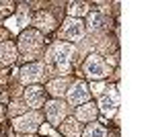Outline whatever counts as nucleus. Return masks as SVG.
Instances as JSON below:
<instances>
[{"instance_id": "1", "label": "nucleus", "mask_w": 154, "mask_h": 137, "mask_svg": "<svg viewBox=\"0 0 154 137\" xmlns=\"http://www.w3.org/2000/svg\"><path fill=\"white\" fill-rule=\"evenodd\" d=\"M72 51H74V47L70 43H58V45L51 47V51H49V61H56L60 66V70H68V64H70V55Z\"/></svg>"}, {"instance_id": "2", "label": "nucleus", "mask_w": 154, "mask_h": 137, "mask_svg": "<svg viewBox=\"0 0 154 137\" xmlns=\"http://www.w3.org/2000/svg\"><path fill=\"white\" fill-rule=\"evenodd\" d=\"M84 72H86L88 78L99 80V78L107 76V66L103 64V59L99 55H88V59L84 61Z\"/></svg>"}, {"instance_id": "3", "label": "nucleus", "mask_w": 154, "mask_h": 137, "mask_svg": "<svg viewBox=\"0 0 154 137\" xmlns=\"http://www.w3.org/2000/svg\"><path fill=\"white\" fill-rule=\"evenodd\" d=\"M19 45H21V49H23V53L33 55V53L39 51V47H41V35L37 33V31H27V33H23Z\"/></svg>"}, {"instance_id": "4", "label": "nucleus", "mask_w": 154, "mask_h": 137, "mask_svg": "<svg viewBox=\"0 0 154 137\" xmlns=\"http://www.w3.org/2000/svg\"><path fill=\"white\" fill-rule=\"evenodd\" d=\"M45 113H48V119L51 125H60L64 121V117H66V104L62 100H51L45 106Z\"/></svg>"}, {"instance_id": "5", "label": "nucleus", "mask_w": 154, "mask_h": 137, "mask_svg": "<svg viewBox=\"0 0 154 137\" xmlns=\"http://www.w3.org/2000/svg\"><path fill=\"white\" fill-rule=\"evenodd\" d=\"M39 121H41V117L37 113H29V115H23V117H19V119H14V129L17 131H35L37 125H39Z\"/></svg>"}, {"instance_id": "6", "label": "nucleus", "mask_w": 154, "mask_h": 137, "mask_svg": "<svg viewBox=\"0 0 154 137\" xmlns=\"http://www.w3.org/2000/svg\"><path fill=\"white\" fill-rule=\"evenodd\" d=\"M84 35V25L78 21V19H68L66 25H64V37L70 39V41H78L82 39Z\"/></svg>"}, {"instance_id": "7", "label": "nucleus", "mask_w": 154, "mask_h": 137, "mask_svg": "<svg viewBox=\"0 0 154 137\" xmlns=\"http://www.w3.org/2000/svg\"><path fill=\"white\" fill-rule=\"evenodd\" d=\"M43 72L45 68L41 66V64H29V66H25L23 72H21V78H23L25 84H31V82H37L43 78Z\"/></svg>"}, {"instance_id": "8", "label": "nucleus", "mask_w": 154, "mask_h": 137, "mask_svg": "<svg viewBox=\"0 0 154 137\" xmlns=\"http://www.w3.org/2000/svg\"><path fill=\"white\" fill-rule=\"evenodd\" d=\"M66 92H68V100L72 104H82L88 98V88H86L84 82H76L70 90H66Z\"/></svg>"}, {"instance_id": "9", "label": "nucleus", "mask_w": 154, "mask_h": 137, "mask_svg": "<svg viewBox=\"0 0 154 137\" xmlns=\"http://www.w3.org/2000/svg\"><path fill=\"white\" fill-rule=\"evenodd\" d=\"M109 90H111V94H103V96H101V109H103L107 115H113L115 109H117L119 94H117V88H115V86L109 88Z\"/></svg>"}, {"instance_id": "10", "label": "nucleus", "mask_w": 154, "mask_h": 137, "mask_svg": "<svg viewBox=\"0 0 154 137\" xmlns=\"http://www.w3.org/2000/svg\"><path fill=\"white\" fill-rule=\"evenodd\" d=\"M25 98H27V104L29 106H41L43 104V88H39V86H29L27 90H25Z\"/></svg>"}, {"instance_id": "11", "label": "nucleus", "mask_w": 154, "mask_h": 137, "mask_svg": "<svg viewBox=\"0 0 154 137\" xmlns=\"http://www.w3.org/2000/svg\"><path fill=\"white\" fill-rule=\"evenodd\" d=\"M76 117H78V121H93L97 117V106L95 104H82V106H78Z\"/></svg>"}, {"instance_id": "12", "label": "nucleus", "mask_w": 154, "mask_h": 137, "mask_svg": "<svg viewBox=\"0 0 154 137\" xmlns=\"http://www.w3.org/2000/svg\"><path fill=\"white\" fill-rule=\"evenodd\" d=\"M14 57H17V49L12 43H0V61L11 64L14 61Z\"/></svg>"}, {"instance_id": "13", "label": "nucleus", "mask_w": 154, "mask_h": 137, "mask_svg": "<svg viewBox=\"0 0 154 137\" xmlns=\"http://www.w3.org/2000/svg\"><path fill=\"white\" fill-rule=\"evenodd\" d=\"M35 25L39 29H43V31H49V29H54V16L49 14V12H39L35 16Z\"/></svg>"}, {"instance_id": "14", "label": "nucleus", "mask_w": 154, "mask_h": 137, "mask_svg": "<svg viewBox=\"0 0 154 137\" xmlns=\"http://www.w3.org/2000/svg\"><path fill=\"white\" fill-rule=\"evenodd\" d=\"M62 131H64L66 135H70V137H78L80 135V125L76 123V119H70V121L62 123Z\"/></svg>"}, {"instance_id": "15", "label": "nucleus", "mask_w": 154, "mask_h": 137, "mask_svg": "<svg viewBox=\"0 0 154 137\" xmlns=\"http://www.w3.org/2000/svg\"><path fill=\"white\" fill-rule=\"evenodd\" d=\"M66 88H68V82L64 80H54V82H49V86H48V90L54 94V96H62L64 92H66Z\"/></svg>"}, {"instance_id": "16", "label": "nucleus", "mask_w": 154, "mask_h": 137, "mask_svg": "<svg viewBox=\"0 0 154 137\" xmlns=\"http://www.w3.org/2000/svg\"><path fill=\"white\" fill-rule=\"evenodd\" d=\"M103 23H105V19H103V14H101L99 10H95L93 14H88V29H91V31L101 29V27H103Z\"/></svg>"}, {"instance_id": "17", "label": "nucleus", "mask_w": 154, "mask_h": 137, "mask_svg": "<svg viewBox=\"0 0 154 137\" xmlns=\"http://www.w3.org/2000/svg\"><path fill=\"white\" fill-rule=\"evenodd\" d=\"M68 12H70V19H76V16H80V14H86V12H88V6H86L84 2H72Z\"/></svg>"}, {"instance_id": "18", "label": "nucleus", "mask_w": 154, "mask_h": 137, "mask_svg": "<svg viewBox=\"0 0 154 137\" xmlns=\"http://www.w3.org/2000/svg\"><path fill=\"white\" fill-rule=\"evenodd\" d=\"M84 137H105V127L91 125L86 131H84Z\"/></svg>"}, {"instance_id": "19", "label": "nucleus", "mask_w": 154, "mask_h": 137, "mask_svg": "<svg viewBox=\"0 0 154 137\" xmlns=\"http://www.w3.org/2000/svg\"><path fill=\"white\" fill-rule=\"evenodd\" d=\"M17 27H25V25L29 23V12H27V8H21L19 10V16H17Z\"/></svg>"}, {"instance_id": "20", "label": "nucleus", "mask_w": 154, "mask_h": 137, "mask_svg": "<svg viewBox=\"0 0 154 137\" xmlns=\"http://www.w3.org/2000/svg\"><path fill=\"white\" fill-rule=\"evenodd\" d=\"M6 27H8L11 31H19V27H17V21H14V19H8V21H6Z\"/></svg>"}, {"instance_id": "21", "label": "nucleus", "mask_w": 154, "mask_h": 137, "mask_svg": "<svg viewBox=\"0 0 154 137\" xmlns=\"http://www.w3.org/2000/svg\"><path fill=\"white\" fill-rule=\"evenodd\" d=\"M103 90H105V86H103V84H93V94H101Z\"/></svg>"}, {"instance_id": "22", "label": "nucleus", "mask_w": 154, "mask_h": 137, "mask_svg": "<svg viewBox=\"0 0 154 137\" xmlns=\"http://www.w3.org/2000/svg\"><path fill=\"white\" fill-rule=\"evenodd\" d=\"M19 111H23V104H21V103H14V104H12V109H11V113L14 115V113H19Z\"/></svg>"}]
</instances>
